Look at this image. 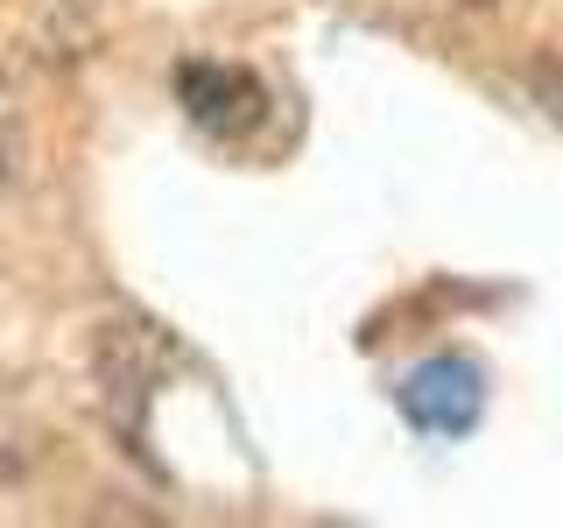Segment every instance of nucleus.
Segmentation results:
<instances>
[{"instance_id":"nucleus-4","label":"nucleus","mask_w":563,"mask_h":528,"mask_svg":"<svg viewBox=\"0 0 563 528\" xmlns=\"http://www.w3.org/2000/svg\"><path fill=\"white\" fill-rule=\"evenodd\" d=\"M528 92H536V106L563 128V64L556 57H536V64H528Z\"/></svg>"},{"instance_id":"nucleus-2","label":"nucleus","mask_w":563,"mask_h":528,"mask_svg":"<svg viewBox=\"0 0 563 528\" xmlns=\"http://www.w3.org/2000/svg\"><path fill=\"white\" fill-rule=\"evenodd\" d=\"M176 85V106L190 113V128H205L211 141H246L268 120V92L246 64H225V57H184L169 70Z\"/></svg>"},{"instance_id":"nucleus-6","label":"nucleus","mask_w":563,"mask_h":528,"mask_svg":"<svg viewBox=\"0 0 563 528\" xmlns=\"http://www.w3.org/2000/svg\"><path fill=\"white\" fill-rule=\"evenodd\" d=\"M472 8H486V0H472Z\"/></svg>"},{"instance_id":"nucleus-1","label":"nucleus","mask_w":563,"mask_h":528,"mask_svg":"<svg viewBox=\"0 0 563 528\" xmlns=\"http://www.w3.org/2000/svg\"><path fill=\"white\" fill-rule=\"evenodd\" d=\"M184 352L169 345V331L155 317H106L99 339H92V381H99V409L113 422V437L128 444L134 458H148V416H155V395L163 381H176ZM155 465V458H148Z\"/></svg>"},{"instance_id":"nucleus-5","label":"nucleus","mask_w":563,"mask_h":528,"mask_svg":"<svg viewBox=\"0 0 563 528\" xmlns=\"http://www.w3.org/2000/svg\"><path fill=\"white\" fill-rule=\"evenodd\" d=\"M14 163H22V134H14V85L0 78V198L14 184Z\"/></svg>"},{"instance_id":"nucleus-3","label":"nucleus","mask_w":563,"mask_h":528,"mask_svg":"<svg viewBox=\"0 0 563 528\" xmlns=\"http://www.w3.org/2000/svg\"><path fill=\"white\" fill-rule=\"evenodd\" d=\"M395 402H401V416H409V430L465 437V430H479V416H486V366L465 360V352H437V360H422V366L401 374Z\"/></svg>"}]
</instances>
